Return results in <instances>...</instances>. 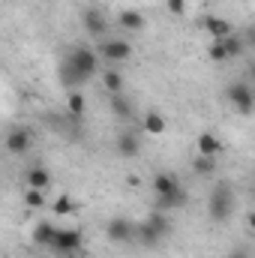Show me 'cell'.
<instances>
[{"instance_id": "cell-1", "label": "cell", "mask_w": 255, "mask_h": 258, "mask_svg": "<svg viewBox=\"0 0 255 258\" xmlns=\"http://www.w3.org/2000/svg\"><path fill=\"white\" fill-rule=\"evenodd\" d=\"M99 60H102L99 51H93V48H87V45H75V48L63 57V63H60V81H63L69 90L81 87L87 78L96 75Z\"/></svg>"}, {"instance_id": "cell-2", "label": "cell", "mask_w": 255, "mask_h": 258, "mask_svg": "<svg viewBox=\"0 0 255 258\" xmlns=\"http://www.w3.org/2000/svg\"><path fill=\"white\" fill-rule=\"evenodd\" d=\"M153 192H156V204H153L156 210L168 213V210H177L186 204V192H183L177 174H171V171H159L153 177Z\"/></svg>"}, {"instance_id": "cell-3", "label": "cell", "mask_w": 255, "mask_h": 258, "mask_svg": "<svg viewBox=\"0 0 255 258\" xmlns=\"http://www.w3.org/2000/svg\"><path fill=\"white\" fill-rule=\"evenodd\" d=\"M231 213H234V189L228 180H216L207 195V216L213 222H228Z\"/></svg>"}, {"instance_id": "cell-4", "label": "cell", "mask_w": 255, "mask_h": 258, "mask_svg": "<svg viewBox=\"0 0 255 258\" xmlns=\"http://www.w3.org/2000/svg\"><path fill=\"white\" fill-rule=\"evenodd\" d=\"M225 99H228L231 108L240 111V114H252L255 111V90H252L249 81H231V84L225 87Z\"/></svg>"}, {"instance_id": "cell-5", "label": "cell", "mask_w": 255, "mask_h": 258, "mask_svg": "<svg viewBox=\"0 0 255 258\" xmlns=\"http://www.w3.org/2000/svg\"><path fill=\"white\" fill-rule=\"evenodd\" d=\"M84 249V237H81V231L78 228H60L57 231V240H54V246H51V252H57V255H78Z\"/></svg>"}, {"instance_id": "cell-6", "label": "cell", "mask_w": 255, "mask_h": 258, "mask_svg": "<svg viewBox=\"0 0 255 258\" xmlns=\"http://www.w3.org/2000/svg\"><path fill=\"white\" fill-rule=\"evenodd\" d=\"M99 57L108 60V63H123V60L132 57V45L126 39H105L99 45Z\"/></svg>"}, {"instance_id": "cell-7", "label": "cell", "mask_w": 255, "mask_h": 258, "mask_svg": "<svg viewBox=\"0 0 255 258\" xmlns=\"http://www.w3.org/2000/svg\"><path fill=\"white\" fill-rule=\"evenodd\" d=\"M135 222H129L126 216H114V219H108V225H105V234H108V240L111 243H129L132 237H135Z\"/></svg>"}, {"instance_id": "cell-8", "label": "cell", "mask_w": 255, "mask_h": 258, "mask_svg": "<svg viewBox=\"0 0 255 258\" xmlns=\"http://www.w3.org/2000/svg\"><path fill=\"white\" fill-rule=\"evenodd\" d=\"M30 147H33V132H30V129H24V126L9 129V135H6V153L24 156Z\"/></svg>"}, {"instance_id": "cell-9", "label": "cell", "mask_w": 255, "mask_h": 258, "mask_svg": "<svg viewBox=\"0 0 255 258\" xmlns=\"http://www.w3.org/2000/svg\"><path fill=\"white\" fill-rule=\"evenodd\" d=\"M81 24H84V30L90 36H105V30H108V21H105L102 9H96V6H90V9L81 12Z\"/></svg>"}, {"instance_id": "cell-10", "label": "cell", "mask_w": 255, "mask_h": 258, "mask_svg": "<svg viewBox=\"0 0 255 258\" xmlns=\"http://www.w3.org/2000/svg\"><path fill=\"white\" fill-rule=\"evenodd\" d=\"M57 225L54 222H48V219H42V222H36L33 225V243L36 246H42V249H51L54 246V240H57Z\"/></svg>"}, {"instance_id": "cell-11", "label": "cell", "mask_w": 255, "mask_h": 258, "mask_svg": "<svg viewBox=\"0 0 255 258\" xmlns=\"http://www.w3.org/2000/svg\"><path fill=\"white\" fill-rule=\"evenodd\" d=\"M201 27H204L213 39H228V36L234 33V27H231L225 18H219V15H204V18H201Z\"/></svg>"}, {"instance_id": "cell-12", "label": "cell", "mask_w": 255, "mask_h": 258, "mask_svg": "<svg viewBox=\"0 0 255 258\" xmlns=\"http://www.w3.org/2000/svg\"><path fill=\"white\" fill-rule=\"evenodd\" d=\"M21 177H24V186H30V189H48V186H51V171L42 168V165L27 168Z\"/></svg>"}, {"instance_id": "cell-13", "label": "cell", "mask_w": 255, "mask_h": 258, "mask_svg": "<svg viewBox=\"0 0 255 258\" xmlns=\"http://www.w3.org/2000/svg\"><path fill=\"white\" fill-rule=\"evenodd\" d=\"M117 24H120L126 33H141V30L147 27V18H144L138 9H120V15H117Z\"/></svg>"}, {"instance_id": "cell-14", "label": "cell", "mask_w": 255, "mask_h": 258, "mask_svg": "<svg viewBox=\"0 0 255 258\" xmlns=\"http://www.w3.org/2000/svg\"><path fill=\"white\" fill-rule=\"evenodd\" d=\"M135 237H138V243H141V246H147V249H150V246H156V243H159L165 234H162V231H159V228H156L150 219H144V222H138V228H135Z\"/></svg>"}, {"instance_id": "cell-15", "label": "cell", "mask_w": 255, "mask_h": 258, "mask_svg": "<svg viewBox=\"0 0 255 258\" xmlns=\"http://www.w3.org/2000/svg\"><path fill=\"white\" fill-rule=\"evenodd\" d=\"M114 150H117L123 159L138 156V135L129 132V129H120V135H117V141H114Z\"/></svg>"}, {"instance_id": "cell-16", "label": "cell", "mask_w": 255, "mask_h": 258, "mask_svg": "<svg viewBox=\"0 0 255 258\" xmlns=\"http://www.w3.org/2000/svg\"><path fill=\"white\" fill-rule=\"evenodd\" d=\"M195 147H198L201 156H213V159L222 153V141H219L213 132H201V135L195 138Z\"/></svg>"}, {"instance_id": "cell-17", "label": "cell", "mask_w": 255, "mask_h": 258, "mask_svg": "<svg viewBox=\"0 0 255 258\" xmlns=\"http://www.w3.org/2000/svg\"><path fill=\"white\" fill-rule=\"evenodd\" d=\"M141 129H144L147 135H162V132L168 129V120H165L159 111H147V114L141 117Z\"/></svg>"}, {"instance_id": "cell-18", "label": "cell", "mask_w": 255, "mask_h": 258, "mask_svg": "<svg viewBox=\"0 0 255 258\" xmlns=\"http://www.w3.org/2000/svg\"><path fill=\"white\" fill-rule=\"evenodd\" d=\"M192 171H195L198 177H213V174H216V159H213V156H201V153H198V156L192 159Z\"/></svg>"}, {"instance_id": "cell-19", "label": "cell", "mask_w": 255, "mask_h": 258, "mask_svg": "<svg viewBox=\"0 0 255 258\" xmlns=\"http://www.w3.org/2000/svg\"><path fill=\"white\" fill-rule=\"evenodd\" d=\"M111 114L120 117V120H129V114H132V102H129L123 93H114V96H111Z\"/></svg>"}, {"instance_id": "cell-20", "label": "cell", "mask_w": 255, "mask_h": 258, "mask_svg": "<svg viewBox=\"0 0 255 258\" xmlns=\"http://www.w3.org/2000/svg\"><path fill=\"white\" fill-rule=\"evenodd\" d=\"M102 84H105V90L114 96V93H123V75L117 72V69H108L105 75H102Z\"/></svg>"}, {"instance_id": "cell-21", "label": "cell", "mask_w": 255, "mask_h": 258, "mask_svg": "<svg viewBox=\"0 0 255 258\" xmlns=\"http://www.w3.org/2000/svg\"><path fill=\"white\" fill-rule=\"evenodd\" d=\"M207 57H210L213 63H225V60H231V57H228V48H225V42H222V39H213V42H210Z\"/></svg>"}, {"instance_id": "cell-22", "label": "cell", "mask_w": 255, "mask_h": 258, "mask_svg": "<svg viewBox=\"0 0 255 258\" xmlns=\"http://www.w3.org/2000/svg\"><path fill=\"white\" fill-rule=\"evenodd\" d=\"M24 204L27 207H45L48 204V198H45V189H30V186H24Z\"/></svg>"}, {"instance_id": "cell-23", "label": "cell", "mask_w": 255, "mask_h": 258, "mask_svg": "<svg viewBox=\"0 0 255 258\" xmlns=\"http://www.w3.org/2000/svg\"><path fill=\"white\" fill-rule=\"evenodd\" d=\"M66 108H69L72 117H81V114H84V96H81L78 90H69V96H66Z\"/></svg>"}, {"instance_id": "cell-24", "label": "cell", "mask_w": 255, "mask_h": 258, "mask_svg": "<svg viewBox=\"0 0 255 258\" xmlns=\"http://www.w3.org/2000/svg\"><path fill=\"white\" fill-rule=\"evenodd\" d=\"M51 210H54L57 216H69V213H75V201H72L69 195H60L57 201H51Z\"/></svg>"}, {"instance_id": "cell-25", "label": "cell", "mask_w": 255, "mask_h": 258, "mask_svg": "<svg viewBox=\"0 0 255 258\" xmlns=\"http://www.w3.org/2000/svg\"><path fill=\"white\" fill-rule=\"evenodd\" d=\"M222 42H225V48H228V57H231V60H234V57H240V54H243V48H246V42H243L240 36H234V33H231L228 39H222Z\"/></svg>"}, {"instance_id": "cell-26", "label": "cell", "mask_w": 255, "mask_h": 258, "mask_svg": "<svg viewBox=\"0 0 255 258\" xmlns=\"http://www.w3.org/2000/svg\"><path fill=\"white\" fill-rule=\"evenodd\" d=\"M165 6H168L171 15H183L186 12V0H165Z\"/></svg>"}, {"instance_id": "cell-27", "label": "cell", "mask_w": 255, "mask_h": 258, "mask_svg": "<svg viewBox=\"0 0 255 258\" xmlns=\"http://www.w3.org/2000/svg\"><path fill=\"white\" fill-rule=\"evenodd\" d=\"M225 258H252V255H249L246 249H234V252H228Z\"/></svg>"}, {"instance_id": "cell-28", "label": "cell", "mask_w": 255, "mask_h": 258, "mask_svg": "<svg viewBox=\"0 0 255 258\" xmlns=\"http://www.w3.org/2000/svg\"><path fill=\"white\" fill-rule=\"evenodd\" d=\"M249 228L255 231V213H249Z\"/></svg>"}, {"instance_id": "cell-29", "label": "cell", "mask_w": 255, "mask_h": 258, "mask_svg": "<svg viewBox=\"0 0 255 258\" xmlns=\"http://www.w3.org/2000/svg\"><path fill=\"white\" fill-rule=\"evenodd\" d=\"M249 72H252V78H255V63H252V69H249Z\"/></svg>"}]
</instances>
